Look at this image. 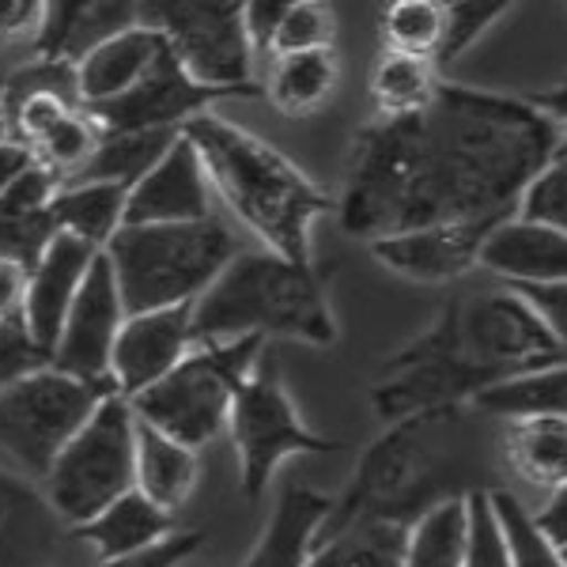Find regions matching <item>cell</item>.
<instances>
[{
    "instance_id": "obj_1",
    "label": "cell",
    "mask_w": 567,
    "mask_h": 567,
    "mask_svg": "<svg viewBox=\"0 0 567 567\" xmlns=\"http://www.w3.org/2000/svg\"><path fill=\"white\" fill-rule=\"evenodd\" d=\"M564 133L529 99L446 84L420 114V178L405 231L443 219H511Z\"/></svg>"
},
{
    "instance_id": "obj_2",
    "label": "cell",
    "mask_w": 567,
    "mask_h": 567,
    "mask_svg": "<svg viewBox=\"0 0 567 567\" xmlns=\"http://www.w3.org/2000/svg\"><path fill=\"white\" fill-rule=\"evenodd\" d=\"M182 133L194 141L208 186L243 227H250L261 250L303 265L315 261V224L337 213V197H329L280 148L216 110L194 117Z\"/></svg>"
},
{
    "instance_id": "obj_3",
    "label": "cell",
    "mask_w": 567,
    "mask_h": 567,
    "mask_svg": "<svg viewBox=\"0 0 567 567\" xmlns=\"http://www.w3.org/2000/svg\"><path fill=\"white\" fill-rule=\"evenodd\" d=\"M470 413L473 409H446L390 424L363 451L341 496H333L318 542L341 537L363 523L409 526L435 503L473 492L462 484V427Z\"/></svg>"
},
{
    "instance_id": "obj_4",
    "label": "cell",
    "mask_w": 567,
    "mask_h": 567,
    "mask_svg": "<svg viewBox=\"0 0 567 567\" xmlns=\"http://www.w3.org/2000/svg\"><path fill=\"white\" fill-rule=\"evenodd\" d=\"M284 337L310 349H333L337 329L329 284L318 261H288L272 250H243L194 303V341Z\"/></svg>"
},
{
    "instance_id": "obj_5",
    "label": "cell",
    "mask_w": 567,
    "mask_h": 567,
    "mask_svg": "<svg viewBox=\"0 0 567 567\" xmlns=\"http://www.w3.org/2000/svg\"><path fill=\"white\" fill-rule=\"evenodd\" d=\"M125 315L194 307L219 272L243 254L239 239L213 216L205 224L122 227L106 246Z\"/></svg>"
},
{
    "instance_id": "obj_6",
    "label": "cell",
    "mask_w": 567,
    "mask_h": 567,
    "mask_svg": "<svg viewBox=\"0 0 567 567\" xmlns=\"http://www.w3.org/2000/svg\"><path fill=\"white\" fill-rule=\"evenodd\" d=\"M265 352H269V341L261 337L194 344V352L167 379L133 398L130 405L141 424L200 451L227 432L235 401L250 382V374L258 371Z\"/></svg>"
},
{
    "instance_id": "obj_7",
    "label": "cell",
    "mask_w": 567,
    "mask_h": 567,
    "mask_svg": "<svg viewBox=\"0 0 567 567\" xmlns=\"http://www.w3.org/2000/svg\"><path fill=\"white\" fill-rule=\"evenodd\" d=\"M420 178V117H371L352 141L349 175L337 197L344 235L379 243L405 231Z\"/></svg>"
},
{
    "instance_id": "obj_8",
    "label": "cell",
    "mask_w": 567,
    "mask_h": 567,
    "mask_svg": "<svg viewBox=\"0 0 567 567\" xmlns=\"http://www.w3.org/2000/svg\"><path fill=\"white\" fill-rule=\"evenodd\" d=\"M488 386L496 382L465 360L454 333V310L446 303L416 341L401 344L382 363L379 382L371 386V405L374 416L390 427L446 409H473V401Z\"/></svg>"
},
{
    "instance_id": "obj_9",
    "label": "cell",
    "mask_w": 567,
    "mask_h": 567,
    "mask_svg": "<svg viewBox=\"0 0 567 567\" xmlns=\"http://www.w3.org/2000/svg\"><path fill=\"white\" fill-rule=\"evenodd\" d=\"M136 488V413L122 393H110L87 427L45 473V496L69 529Z\"/></svg>"
},
{
    "instance_id": "obj_10",
    "label": "cell",
    "mask_w": 567,
    "mask_h": 567,
    "mask_svg": "<svg viewBox=\"0 0 567 567\" xmlns=\"http://www.w3.org/2000/svg\"><path fill=\"white\" fill-rule=\"evenodd\" d=\"M110 393H117L110 382L76 379L53 363L31 371L0 393V451L45 477Z\"/></svg>"
},
{
    "instance_id": "obj_11",
    "label": "cell",
    "mask_w": 567,
    "mask_h": 567,
    "mask_svg": "<svg viewBox=\"0 0 567 567\" xmlns=\"http://www.w3.org/2000/svg\"><path fill=\"white\" fill-rule=\"evenodd\" d=\"M227 435L239 454V484L250 503L265 496L280 462L299 458V454H337L344 446L341 439L318 435L307 424L291 393L284 390V374L272 352L261 355L258 371L243 386Z\"/></svg>"
},
{
    "instance_id": "obj_12",
    "label": "cell",
    "mask_w": 567,
    "mask_h": 567,
    "mask_svg": "<svg viewBox=\"0 0 567 567\" xmlns=\"http://www.w3.org/2000/svg\"><path fill=\"white\" fill-rule=\"evenodd\" d=\"M141 23L167 39L171 53L197 84L216 91H254V45L246 39L243 4L231 0H148Z\"/></svg>"
},
{
    "instance_id": "obj_13",
    "label": "cell",
    "mask_w": 567,
    "mask_h": 567,
    "mask_svg": "<svg viewBox=\"0 0 567 567\" xmlns=\"http://www.w3.org/2000/svg\"><path fill=\"white\" fill-rule=\"evenodd\" d=\"M451 310L465 360L488 374L492 382L564 360L560 344L542 326L534 307L507 284L499 291H484V296L451 299Z\"/></svg>"
},
{
    "instance_id": "obj_14",
    "label": "cell",
    "mask_w": 567,
    "mask_h": 567,
    "mask_svg": "<svg viewBox=\"0 0 567 567\" xmlns=\"http://www.w3.org/2000/svg\"><path fill=\"white\" fill-rule=\"evenodd\" d=\"M231 99H258L254 91H216L189 76L175 61L171 45L159 53L148 76L122 99L103 106H91L87 114L103 125V133H148V130H186L194 117L208 114L219 103Z\"/></svg>"
},
{
    "instance_id": "obj_15",
    "label": "cell",
    "mask_w": 567,
    "mask_h": 567,
    "mask_svg": "<svg viewBox=\"0 0 567 567\" xmlns=\"http://www.w3.org/2000/svg\"><path fill=\"white\" fill-rule=\"evenodd\" d=\"M503 219H443L371 243V258L413 284H454L481 269L484 243Z\"/></svg>"
},
{
    "instance_id": "obj_16",
    "label": "cell",
    "mask_w": 567,
    "mask_h": 567,
    "mask_svg": "<svg viewBox=\"0 0 567 567\" xmlns=\"http://www.w3.org/2000/svg\"><path fill=\"white\" fill-rule=\"evenodd\" d=\"M125 318L130 315H125L110 258L99 254L76 303L69 310L65 329H61V341L53 349V368L87 382H110V355H114V341L122 333Z\"/></svg>"
},
{
    "instance_id": "obj_17",
    "label": "cell",
    "mask_w": 567,
    "mask_h": 567,
    "mask_svg": "<svg viewBox=\"0 0 567 567\" xmlns=\"http://www.w3.org/2000/svg\"><path fill=\"white\" fill-rule=\"evenodd\" d=\"M194 307L148 310L125 318L110 355V382L125 401L141 398L194 352Z\"/></svg>"
},
{
    "instance_id": "obj_18",
    "label": "cell",
    "mask_w": 567,
    "mask_h": 567,
    "mask_svg": "<svg viewBox=\"0 0 567 567\" xmlns=\"http://www.w3.org/2000/svg\"><path fill=\"white\" fill-rule=\"evenodd\" d=\"M205 219H213V186L194 141L182 133L175 148L130 189L125 227L205 224Z\"/></svg>"
},
{
    "instance_id": "obj_19",
    "label": "cell",
    "mask_w": 567,
    "mask_h": 567,
    "mask_svg": "<svg viewBox=\"0 0 567 567\" xmlns=\"http://www.w3.org/2000/svg\"><path fill=\"white\" fill-rule=\"evenodd\" d=\"M103 250L72 239V235H53L50 246L42 250L39 265L31 269V288H27L23 303V326L34 337V344L53 360V349L61 341V329L72 303H76L80 288H84L91 265Z\"/></svg>"
},
{
    "instance_id": "obj_20",
    "label": "cell",
    "mask_w": 567,
    "mask_h": 567,
    "mask_svg": "<svg viewBox=\"0 0 567 567\" xmlns=\"http://www.w3.org/2000/svg\"><path fill=\"white\" fill-rule=\"evenodd\" d=\"M69 526L45 488L0 470V567H58Z\"/></svg>"
},
{
    "instance_id": "obj_21",
    "label": "cell",
    "mask_w": 567,
    "mask_h": 567,
    "mask_svg": "<svg viewBox=\"0 0 567 567\" xmlns=\"http://www.w3.org/2000/svg\"><path fill=\"white\" fill-rule=\"evenodd\" d=\"M136 23H141V4L130 0H50L34 34V58L80 65L87 53L133 31Z\"/></svg>"
},
{
    "instance_id": "obj_22",
    "label": "cell",
    "mask_w": 567,
    "mask_h": 567,
    "mask_svg": "<svg viewBox=\"0 0 567 567\" xmlns=\"http://www.w3.org/2000/svg\"><path fill=\"white\" fill-rule=\"evenodd\" d=\"M481 269L499 277L507 288H518V284H567V235L511 216L484 243Z\"/></svg>"
},
{
    "instance_id": "obj_23",
    "label": "cell",
    "mask_w": 567,
    "mask_h": 567,
    "mask_svg": "<svg viewBox=\"0 0 567 567\" xmlns=\"http://www.w3.org/2000/svg\"><path fill=\"white\" fill-rule=\"evenodd\" d=\"M329 511H333V496L307 484H284L277 507L243 567H307Z\"/></svg>"
},
{
    "instance_id": "obj_24",
    "label": "cell",
    "mask_w": 567,
    "mask_h": 567,
    "mask_svg": "<svg viewBox=\"0 0 567 567\" xmlns=\"http://www.w3.org/2000/svg\"><path fill=\"white\" fill-rule=\"evenodd\" d=\"M175 534H178L175 515H167L163 507H155V503L144 499L136 488L130 492V496L114 499L106 511H99L91 523L69 529L72 542L87 545L99 564L130 560V556L148 553V548L163 545Z\"/></svg>"
},
{
    "instance_id": "obj_25",
    "label": "cell",
    "mask_w": 567,
    "mask_h": 567,
    "mask_svg": "<svg viewBox=\"0 0 567 567\" xmlns=\"http://www.w3.org/2000/svg\"><path fill=\"white\" fill-rule=\"evenodd\" d=\"M163 50H167V39H163L159 31H152V27L136 23L133 31L117 34V39L99 45L95 53H87L76 65L84 110L114 103L125 91H133L152 72Z\"/></svg>"
},
{
    "instance_id": "obj_26",
    "label": "cell",
    "mask_w": 567,
    "mask_h": 567,
    "mask_svg": "<svg viewBox=\"0 0 567 567\" xmlns=\"http://www.w3.org/2000/svg\"><path fill=\"white\" fill-rule=\"evenodd\" d=\"M200 462L194 446H182L155 427L136 420V492L167 515L194 496Z\"/></svg>"
},
{
    "instance_id": "obj_27",
    "label": "cell",
    "mask_w": 567,
    "mask_h": 567,
    "mask_svg": "<svg viewBox=\"0 0 567 567\" xmlns=\"http://www.w3.org/2000/svg\"><path fill=\"white\" fill-rule=\"evenodd\" d=\"M337 84H341V58H337V45H333V50L272 58L261 95L284 117H310L333 99Z\"/></svg>"
},
{
    "instance_id": "obj_28",
    "label": "cell",
    "mask_w": 567,
    "mask_h": 567,
    "mask_svg": "<svg viewBox=\"0 0 567 567\" xmlns=\"http://www.w3.org/2000/svg\"><path fill=\"white\" fill-rule=\"evenodd\" d=\"M503 462L529 488L556 492L567 484V420H511L503 432Z\"/></svg>"
},
{
    "instance_id": "obj_29",
    "label": "cell",
    "mask_w": 567,
    "mask_h": 567,
    "mask_svg": "<svg viewBox=\"0 0 567 567\" xmlns=\"http://www.w3.org/2000/svg\"><path fill=\"white\" fill-rule=\"evenodd\" d=\"M130 189L106 186V182H65L50 208V219L61 235L106 250L110 239L125 227Z\"/></svg>"
},
{
    "instance_id": "obj_30",
    "label": "cell",
    "mask_w": 567,
    "mask_h": 567,
    "mask_svg": "<svg viewBox=\"0 0 567 567\" xmlns=\"http://www.w3.org/2000/svg\"><path fill=\"white\" fill-rule=\"evenodd\" d=\"M473 413L503 420V424L529 416L567 420V360L496 382L473 401Z\"/></svg>"
},
{
    "instance_id": "obj_31",
    "label": "cell",
    "mask_w": 567,
    "mask_h": 567,
    "mask_svg": "<svg viewBox=\"0 0 567 567\" xmlns=\"http://www.w3.org/2000/svg\"><path fill=\"white\" fill-rule=\"evenodd\" d=\"M368 87L379 117H420L435 103L443 76H439L435 61L382 50L371 69Z\"/></svg>"
},
{
    "instance_id": "obj_32",
    "label": "cell",
    "mask_w": 567,
    "mask_h": 567,
    "mask_svg": "<svg viewBox=\"0 0 567 567\" xmlns=\"http://www.w3.org/2000/svg\"><path fill=\"white\" fill-rule=\"evenodd\" d=\"M465 496L435 503L409 523L405 567H465V548H470V499Z\"/></svg>"
},
{
    "instance_id": "obj_33",
    "label": "cell",
    "mask_w": 567,
    "mask_h": 567,
    "mask_svg": "<svg viewBox=\"0 0 567 567\" xmlns=\"http://www.w3.org/2000/svg\"><path fill=\"white\" fill-rule=\"evenodd\" d=\"M178 130H148V133H106L95 159L72 182H106V186L133 189L155 163L178 141Z\"/></svg>"
},
{
    "instance_id": "obj_34",
    "label": "cell",
    "mask_w": 567,
    "mask_h": 567,
    "mask_svg": "<svg viewBox=\"0 0 567 567\" xmlns=\"http://www.w3.org/2000/svg\"><path fill=\"white\" fill-rule=\"evenodd\" d=\"M446 4L439 0H393L382 12V50L435 61L443 42Z\"/></svg>"
},
{
    "instance_id": "obj_35",
    "label": "cell",
    "mask_w": 567,
    "mask_h": 567,
    "mask_svg": "<svg viewBox=\"0 0 567 567\" xmlns=\"http://www.w3.org/2000/svg\"><path fill=\"white\" fill-rule=\"evenodd\" d=\"M42 95L84 110V99H80V69L72 65V61L34 58L0 80V106H4V117L12 114L16 106H23L27 99H42Z\"/></svg>"
},
{
    "instance_id": "obj_36",
    "label": "cell",
    "mask_w": 567,
    "mask_h": 567,
    "mask_svg": "<svg viewBox=\"0 0 567 567\" xmlns=\"http://www.w3.org/2000/svg\"><path fill=\"white\" fill-rule=\"evenodd\" d=\"M103 136H106L103 125H99L87 110H76L65 122L53 125L31 152H34V159H39L42 167H50L61 182H72L91 159H95Z\"/></svg>"
},
{
    "instance_id": "obj_37",
    "label": "cell",
    "mask_w": 567,
    "mask_h": 567,
    "mask_svg": "<svg viewBox=\"0 0 567 567\" xmlns=\"http://www.w3.org/2000/svg\"><path fill=\"white\" fill-rule=\"evenodd\" d=\"M507 12L511 4H503V0H451L443 20V42H439L435 53V69L443 72L454 61H462Z\"/></svg>"
},
{
    "instance_id": "obj_38",
    "label": "cell",
    "mask_w": 567,
    "mask_h": 567,
    "mask_svg": "<svg viewBox=\"0 0 567 567\" xmlns=\"http://www.w3.org/2000/svg\"><path fill=\"white\" fill-rule=\"evenodd\" d=\"M337 42V16L329 4L318 0H288V12L277 27L272 39V58H288V53H310V50H333Z\"/></svg>"
},
{
    "instance_id": "obj_39",
    "label": "cell",
    "mask_w": 567,
    "mask_h": 567,
    "mask_svg": "<svg viewBox=\"0 0 567 567\" xmlns=\"http://www.w3.org/2000/svg\"><path fill=\"white\" fill-rule=\"evenodd\" d=\"M518 219L567 235V148L556 152V159L529 182V189L518 200Z\"/></svg>"
},
{
    "instance_id": "obj_40",
    "label": "cell",
    "mask_w": 567,
    "mask_h": 567,
    "mask_svg": "<svg viewBox=\"0 0 567 567\" xmlns=\"http://www.w3.org/2000/svg\"><path fill=\"white\" fill-rule=\"evenodd\" d=\"M470 548H465V567H515L511 548L503 537L499 515L492 507V488H473L470 496Z\"/></svg>"
},
{
    "instance_id": "obj_41",
    "label": "cell",
    "mask_w": 567,
    "mask_h": 567,
    "mask_svg": "<svg viewBox=\"0 0 567 567\" xmlns=\"http://www.w3.org/2000/svg\"><path fill=\"white\" fill-rule=\"evenodd\" d=\"M61 182L53 175L50 167H42V163H34L31 171H23L20 178L12 182V186L0 194V216L8 219H45L53 208V200L61 194Z\"/></svg>"
},
{
    "instance_id": "obj_42",
    "label": "cell",
    "mask_w": 567,
    "mask_h": 567,
    "mask_svg": "<svg viewBox=\"0 0 567 567\" xmlns=\"http://www.w3.org/2000/svg\"><path fill=\"white\" fill-rule=\"evenodd\" d=\"M349 534L355 537L352 567H405V523H363Z\"/></svg>"
},
{
    "instance_id": "obj_43",
    "label": "cell",
    "mask_w": 567,
    "mask_h": 567,
    "mask_svg": "<svg viewBox=\"0 0 567 567\" xmlns=\"http://www.w3.org/2000/svg\"><path fill=\"white\" fill-rule=\"evenodd\" d=\"M50 355H45L34 337L27 333L23 318H12V322H0V393L8 386H16L20 379H27L31 371L50 368Z\"/></svg>"
},
{
    "instance_id": "obj_44",
    "label": "cell",
    "mask_w": 567,
    "mask_h": 567,
    "mask_svg": "<svg viewBox=\"0 0 567 567\" xmlns=\"http://www.w3.org/2000/svg\"><path fill=\"white\" fill-rule=\"evenodd\" d=\"M53 235H58V227H53L50 216H45V219H8V216H0V258L20 261V265H27V269H34Z\"/></svg>"
},
{
    "instance_id": "obj_45",
    "label": "cell",
    "mask_w": 567,
    "mask_h": 567,
    "mask_svg": "<svg viewBox=\"0 0 567 567\" xmlns=\"http://www.w3.org/2000/svg\"><path fill=\"white\" fill-rule=\"evenodd\" d=\"M518 296L534 307V315L542 318V326L553 333V341L560 344L567 360V284H518Z\"/></svg>"
},
{
    "instance_id": "obj_46",
    "label": "cell",
    "mask_w": 567,
    "mask_h": 567,
    "mask_svg": "<svg viewBox=\"0 0 567 567\" xmlns=\"http://www.w3.org/2000/svg\"><path fill=\"white\" fill-rule=\"evenodd\" d=\"M288 12V0H250L243 4V20H246V39L254 45V58L272 53V39H277V27Z\"/></svg>"
},
{
    "instance_id": "obj_47",
    "label": "cell",
    "mask_w": 567,
    "mask_h": 567,
    "mask_svg": "<svg viewBox=\"0 0 567 567\" xmlns=\"http://www.w3.org/2000/svg\"><path fill=\"white\" fill-rule=\"evenodd\" d=\"M200 545H205V537L200 534H194V529H178L175 537H167V542L148 548V553L130 556V560L99 564V567H178V564H186Z\"/></svg>"
},
{
    "instance_id": "obj_48",
    "label": "cell",
    "mask_w": 567,
    "mask_h": 567,
    "mask_svg": "<svg viewBox=\"0 0 567 567\" xmlns=\"http://www.w3.org/2000/svg\"><path fill=\"white\" fill-rule=\"evenodd\" d=\"M42 0H0V42H16V39H31L42 27Z\"/></svg>"
},
{
    "instance_id": "obj_49",
    "label": "cell",
    "mask_w": 567,
    "mask_h": 567,
    "mask_svg": "<svg viewBox=\"0 0 567 567\" xmlns=\"http://www.w3.org/2000/svg\"><path fill=\"white\" fill-rule=\"evenodd\" d=\"M27 288H31V269L20 261L0 258V322L23 318Z\"/></svg>"
},
{
    "instance_id": "obj_50",
    "label": "cell",
    "mask_w": 567,
    "mask_h": 567,
    "mask_svg": "<svg viewBox=\"0 0 567 567\" xmlns=\"http://www.w3.org/2000/svg\"><path fill=\"white\" fill-rule=\"evenodd\" d=\"M534 523L560 553H567V484L548 492V499L534 511Z\"/></svg>"
},
{
    "instance_id": "obj_51",
    "label": "cell",
    "mask_w": 567,
    "mask_h": 567,
    "mask_svg": "<svg viewBox=\"0 0 567 567\" xmlns=\"http://www.w3.org/2000/svg\"><path fill=\"white\" fill-rule=\"evenodd\" d=\"M34 152L27 148L20 141H0V194H4L8 186H12L16 178L23 175V171L34 167Z\"/></svg>"
},
{
    "instance_id": "obj_52",
    "label": "cell",
    "mask_w": 567,
    "mask_h": 567,
    "mask_svg": "<svg viewBox=\"0 0 567 567\" xmlns=\"http://www.w3.org/2000/svg\"><path fill=\"white\" fill-rule=\"evenodd\" d=\"M529 103L537 110H545L548 117H553L556 125H560L564 133V148H567V80H560L556 87H545V91H534V95H526Z\"/></svg>"
},
{
    "instance_id": "obj_53",
    "label": "cell",
    "mask_w": 567,
    "mask_h": 567,
    "mask_svg": "<svg viewBox=\"0 0 567 567\" xmlns=\"http://www.w3.org/2000/svg\"><path fill=\"white\" fill-rule=\"evenodd\" d=\"M352 545H355L352 534H341V537H329V542H318L315 556H310L307 567H352Z\"/></svg>"
},
{
    "instance_id": "obj_54",
    "label": "cell",
    "mask_w": 567,
    "mask_h": 567,
    "mask_svg": "<svg viewBox=\"0 0 567 567\" xmlns=\"http://www.w3.org/2000/svg\"><path fill=\"white\" fill-rule=\"evenodd\" d=\"M0 141H12V136H8V117H4V106H0Z\"/></svg>"
},
{
    "instance_id": "obj_55",
    "label": "cell",
    "mask_w": 567,
    "mask_h": 567,
    "mask_svg": "<svg viewBox=\"0 0 567 567\" xmlns=\"http://www.w3.org/2000/svg\"><path fill=\"white\" fill-rule=\"evenodd\" d=\"M564 556H567V553H564Z\"/></svg>"
}]
</instances>
